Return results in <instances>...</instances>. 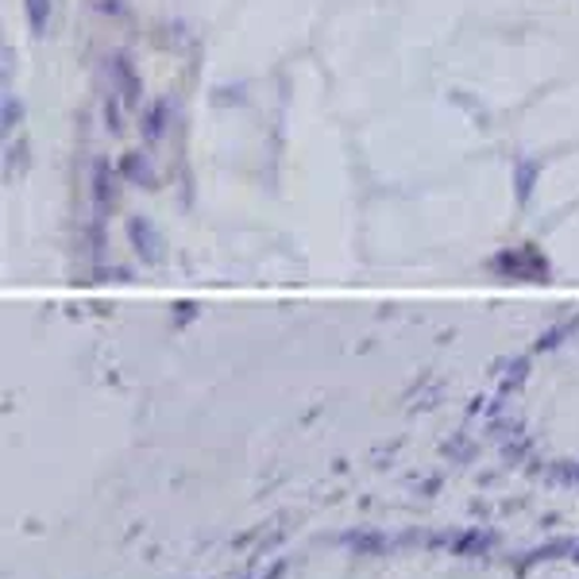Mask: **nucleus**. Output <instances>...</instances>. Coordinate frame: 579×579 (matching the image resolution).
Listing matches in <instances>:
<instances>
[{
	"label": "nucleus",
	"instance_id": "obj_3",
	"mask_svg": "<svg viewBox=\"0 0 579 579\" xmlns=\"http://www.w3.org/2000/svg\"><path fill=\"white\" fill-rule=\"evenodd\" d=\"M51 8H54V0H23V12H28V23L36 36H43L47 23H51Z\"/></svg>",
	"mask_w": 579,
	"mask_h": 579
},
{
	"label": "nucleus",
	"instance_id": "obj_1",
	"mask_svg": "<svg viewBox=\"0 0 579 579\" xmlns=\"http://www.w3.org/2000/svg\"><path fill=\"white\" fill-rule=\"evenodd\" d=\"M495 267H507V271H526V267H529V271H533V274H545V259L541 256H537V251L533 248H518V251H507V256H502L499 259V263H495Z\"/></svg>",
	"mask_w": 579,
	"mask_h": 579
},
{
	"label": "nucleus",
	"instance_id": "obj_5",
	"mask_svg": "<svg viewBox=\"0 0 579 579\" xmlns=\"http://www.w3.org/2000/svg\"><path fill=\"white\" fill-rule=\"evenodd\" d=\"M533 178H537V162H521L518 167V201L526 206L529 193H533Z\"/></svg>",
	"mask_w": 579,
	"mask_h": 579
},
{
	"label": "nucleus",
	"instance_id": "obj_4",
	"mask_svg": "<svg viewBox=\"0 0 579 579\" xmlns=\"http://www.w3.org/2000/svg\"><path fill=\"white\" fill-rule=\"evenodd\" d=\"M112 73H117L120 86H124V101H136V93H140V81L132 78V70H128L124 54H120V59H112Z\"/></svg>",
	"mask_w": 579,
	"mask_h": 579
},
{
	"label": "nucleus",
	"instance_id": "obj_2",
	"mask_svg": "<svg viewBox=\"0 0 579 579\" xmlns=\"http://www.w3.org/2000/svg\"><path fill=\"white\" fill-rule=\"evenodd\" d=\"M120 174H124L128 182H143L147 190L154 186V170H151V162H147V154H140V151H128L124 154V162H120Z\"/></svg>",
	"mask_w": 579,
	"mask_h": 579
}]
</instances>
